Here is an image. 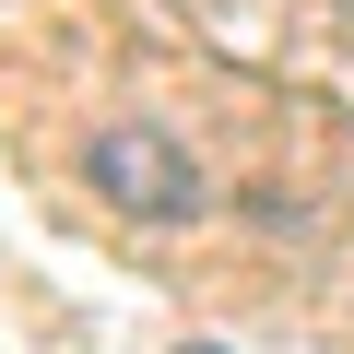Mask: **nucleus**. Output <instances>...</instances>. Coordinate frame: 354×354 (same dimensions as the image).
<instances>
[{
	"label": "nucleus",
	"mask_w": 354,
	"mask_h": 354,
	"mask_svg": "<svg viewBox=\"0 0 354 354\" xmlns=\"http://www.w3.org/2000/svg\"><path fill=\"white\" fill-rule=\"evenodd\" d=\"M95 201H118L142 225H177V213H201V165L165 130H95Z\"/></svg>",
	"instance_id": "1"
},
{
	"label": "nucleus",
	"mask_w": 354,
	"mask_h": 354,
	"mask_svg": "<svg viewBox=\"0 0 354 354\" xmlns=\"http://www.w3.org/2000/svg\"><path fill=\"white\" fill-rule=\"evenodd\" d=\"M189 354H213V342H189Z\"/></svg>",
	"instance_id": "2"
}]
</instances>
